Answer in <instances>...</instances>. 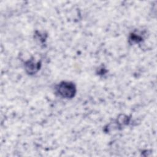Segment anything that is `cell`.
<instances>
[{"mask_svg": "<svg viewBox=\"0 0 157 157\" xmlns=\"http://www.w3.org/2000/svg\"><path fill=\"white\" fill-rule=\"evenodd\" d=\"M56 92L59 96L63 98H70L74 96L75 93V87L72 83L63 82L56 86Z\"/></svg>", "mask_w": 157, "mask_h": 157, "instance_id": "6da1fadb", "label": "cell"}]
</instances>
